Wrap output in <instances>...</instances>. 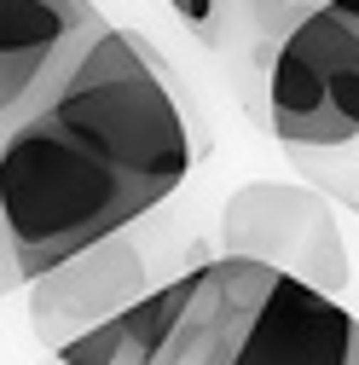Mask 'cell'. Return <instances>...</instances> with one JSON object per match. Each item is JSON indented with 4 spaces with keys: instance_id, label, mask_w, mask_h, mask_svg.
Returning <instances> with one entry per match:
<instances>
[{
    "instance_id": "obj_1",
    "label": "cell",
    "mask_w": 359,
    "mask_h": 365,
    "mask_svg": "<svg viewBox=\"0 0 359 365\" xmlns=\"http://www.w3.org/2000/svg\"><path fill=\"white\" fill-rule=\"evenodd\" d=\"M192 163L197 140L168 64L128 29L87 41L0 140V220L24 284L128 238L186 186Z\"/></svg>"
},
{
    "instance_id": "obj_2",
    "label": "cell",
    "mask_w": 359,
    "mask_h": 365,
    "mask_svg": "<svg viewBox=\"0 0 359 365\" xmlns=\"http://www.w3.org/2000/svg\"><path fill=\"white\" fill-rule=\"evenodd\" d=\"M197 365H359V313L290 272L220 255Z\"/></svg>"
},
{
    "instance_id": "obj_3",
    "label": "cell",
    "mask_w": 359,
    "mask_h": 365,
    "mask_svg": "<svg viewBox=\"0 0 359 365\" xmlns=\"http://www.w3.org/2000/svg\"><path fill=\"white\" fill-rule=\"evenodd\" d=\"M266 128L296 151H336L359 140V29L307 6L266 70Z\"/></svg>"
},
{
    "instance_id": "obj_4",
    "label": "cell",
    "mask_w": 359,
    "mask_h": 365,
    "mask_svg": "<svg viewBox=\"0 0 359 365\" xmlns=\"http://www.w3.org/2000/svg\"><path fill=\"white\" fill-rule=\"evenodd\" d=\"M220 238H227V255L290 272V279L325 290V296H342L353 279L331 203L307 186H290V180H249V186H238L227 197V209H220Z\"/></svg>"
},
{
    "instance_id": "obj_5",
    "label": "cell",
    "mask_w": 359,
    "mask_h": 365,
    "mask_svg": "<svg viewBox=\"0 0 359 365\" xmlns=\"http://www.w3.org/2000/svg\"><path fill=\"white\" fill-rule=\"evenodd\" d=\"M105 29L93 0H0V140Z\"/></svg>"
},
{
    "instance_id": "obj_6",
    "label": "cell",
    "mask_w": 359,
    "mask_h": 365,
    "mask_svg": "<svg viewBox=\"0 0 359 365\" xmlns=\"http://www.w3.org/2000/svg\"><path fill=\"white\" fill-rule=\"evenodd\" d=\"M140 296H151L145 290V255L128 238H110V244L81 250L76 261L53 267L47 279L29 284V331L58 354L64 342L122 319Z\"/></svg>"
},
{
    "instance_id": "obj_7",
    "label": "cell",
    "mask_w": 359,
    "mask_h": 365,
    "mask_svg": "<svg viewBox=\"0 0 359 365\" xmlns=\"http://www.w3.org/2000/svg\"><path fill=\"white\" fill-rule=\"evenodd\" d=\"M168 12L186 29H197L203 41H220V0H168Z\"/></svg>"
},
{
    "instance_id": "obj_8",
    "label": "cell",
    "mask_w": 359,
    "mask_h": 365,
    "mask_svg": "<svg viewBox=\"0 0 359 365\" xmlns=\"http://www.w3.org/2000/svg\"><path fill=\"white\" fill-rule=\"evenodd\" d=\"M18 284H24V272H18V250H12L6 220H0V296H12Z\"/></svg>"
},
{
    "instance_id": "obj_9",
    "label": "cell",
    "mask_w": 359,
    "mask_h": 365,
    "mask_svg": "<svg viewBox=\"0 0 359 365\" xmlns=\"http://www.w3.org/2000/svg\"><path fill=\"white\" fill-rule=\"evenodd\" d=\"M319 6H331V0H319Z\"/></svg>"
},
{
    "instance_id": "obj_10",
    "label": "cell",
    "mask_w": 359,
    "mask_h": 365,
    "mask_svg": "<svg viewBox=\"0 0 359 365\" xmlns=\"http://www.w3.org/2000/svg\"><path fill=\"white\" fill-rule=\"evenodd\" d=\"M353 203H359V192H353Z\"/></svg>"
}]
</instances>
